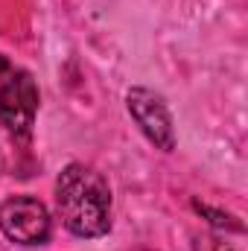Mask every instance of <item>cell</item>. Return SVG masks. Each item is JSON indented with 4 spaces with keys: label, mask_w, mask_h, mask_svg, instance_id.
Returning a JSON list of instances; mask_svg holds the SVG:
<instances>
[{
    "label": "cell",
    "mask_w": 248,
    "mask_h": 251,
    "mask_svg": "<svg viewBox=\"0 0 248 251\" xmlns=\"http://www.w3.org/2000/svg\"><path fill=\"white\" fill-rule=\"evenodd\" d=\"M38 111V88L32 76L0 56V120L12 131L26 134Z\"/></svg>",
    "instance_id": "cell-2"
},
{
    "label": "cell",
    "mask_w": 248,
    "mask_h": 251,
    "mask_svg": "<svg viewBox=\"0 0 248 251\" xmlns=\"http://www.w3.org/2000/svg\"><path fill=\"white\" fill-rule=\"evenodd\" d=\"M0 231L18 246H44L53 222L50 210L32 196H15L0 204Z\"/></svg>",
    "instance_id": "cell-3"
},
{
    "label": "cell",
    "mask_w": 248,
    "mask_h": 251,
    "mask_svg": "<svg viewBox=\"0 0 248 251\" xmlns=\"http://www.w3.org/2000/svg\"><path fill=\"white\" fill-rule=\"evenodd\" d=\"M196 210H198V213H210V210H207V207H201V204H196ZM222 219L228 222L231 216H222V213H216V219H213V222H216V225H222Z\"/></svg>",
    "instance_id": "cell-5"
},
{
    "label": "cell",
    "mask_w": 248,
    "mask_h": 251,
    "mask_svg": "<svg viewBox=\"0 0 248 251\" xmlns=\"http://www.w3.org/2000/svg\"><path fill=\"white\" fill-rule=\"evenodd\" d=\"M56 204L64 228L73 237L94 240L111 228V187L97 170L85 164L64 167L56 181Z\"/></svg>",
    "instance_id": "cell-1"
},
{
    "label": "cell",
    "mask_w": 248,
    "mask_h": 251,
    "mask_svg": "<svg viewBox=\"0 0 248 251\" xmlns=\"http://www.w3.org/2000/svg\"><path fill=\"white\" fill-rule=\"evenodd\" d=\"M125 108L134 117V123L140 126V131L164 152L175 149V128H173V117L167 102L149 91V88H131L125 94Z\"/></svg>",
    "instance_id": "cell-4"
}]
</instances>
